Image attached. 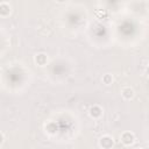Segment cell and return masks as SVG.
<instances>
[{"instance_id": "obj_1", "label": "cell", "mask_w": 149, "mask_h": 149, "mask_svg": "<svg viewBox=\"0 0 149 149\" xmlns=\"http://www.w3.org/2000/svg\"><path fill=\"white\" fill-rule=\"evenodd\" d=\"M120 141L125 147H130L135 142V135H134V133L126 130L120 135Z\"/></svg>"}, {"instance_id": "obj_2", "label": "cell", "mask_w": 149, "mask_h": 149, "mask_svg": "<svg viewBox=\"0 0 149 149\" xmlns=\"http://www.w3.org/2000/svg\"><path fill=\"white\" fill-rule=\"evenodd\" d=\"M113 146H114V139L111 135L106 134V135H102L99 139V147L100 148H102V149H111V148H113Z\"/></svg>"}, {"instance_id": "obj_3", "label": "cell", "mask_w": 149, "mask_h": 149, "mask_svg": "<svg viewBox=\"0 0 149 149\" xmlns=\"http://www.w3.org/2000/svg\"><path fill=\"white\" fill-rule=\"evenodd\" d=\"M102 114H104V109H102L99 105H93V106H91L90 109H88V115H90L92 119H94V120L100 119V118L102 116Z\"/></svg>"}, {"instance_id": "obj_4", "label": "cell", "mask_w": 149, "mask_h": 149, "mask_svg": "<svg viewBox=\"0 0 149 149\" xmlns=\"http://www.w3.org/2000/svg\"><path fill=\"white\" fill-rule=\"evenodd\" d=\"M34 62H35L36 65H38V66H41V68H42V66H45V65L48 64V62H49L48 55H47L45 52H38V54L35 55Z\"/></svg>"}, {"instance_id": "obj_5", "label": "cell", "mask_w": 149, "mask_h": 149, "mask_svg": "<svg viewBox=\"0 0 149 149\" xmlns=\"http://www.w3.org/2000/svg\"><path fill=\"white\" fill-rule=\"evenodd\" d=\"M121 97L125 100H132L135 97V91L130 86H125L121 88Z\"/></svg>"}, {"instance_id": "obj_6", "label": "cell", "mask_w": 149, "mask_h": 149, "mask_svg": "<svg viewBox=\"0 0 149 149\" xmlns=\"http://www.w3.org/2000/svg\"><path fill=\"white\" fill-rule=\"evenodd\" d=\"M12 12V8L9 6V3L7 2H1L0 3V15L2 17H7Z\"/></svg>"}, {"instance_id": "obj_7", "label": "cell", "mask_w": 149, "mask_h": 149, "mask_svg": "<svg viewBox=\"0 0 149 149\" xmlns=\"http://www.w3.org/2000/svg\"><path fill=\"white\" fill-rule=\"evenodd\" d=\"M113 80H114V78H113V76H112L111 73H105V74H102V77H101V81H102V84H105V85H111V84L113 83Z\"/></svg>"}, {"instance_id": "obj_8", "label": "cell", "mask_w": 149, "mask_h": 149, "mask_svg": "<svg viewBox=\"0 0 149 149\" xmlns=\"http://www.w3.org/2000/svg\"><path fill=\"white\" fill-rule=\"evenodd\" d=\"M144 72H146V74H147V77H149V65L146 68V70H144Z\"/></svg>"}, {"instance_id": "obj_9", "label": "cell", "mask_w": 149, "mask_h": 149, "mask_svg": "<svg viewBox=\"0 0 149 149\" xmlns=\"http://www.w3.org/2000/svg\"><path fill=\"white\" fill-rule=\"evenodd\" d=\"M56 2H58V3H65L68 0H55Z\"/></svg>"}]
</instances>
